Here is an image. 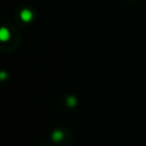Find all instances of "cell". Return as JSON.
<instances>
[{
	"instance_id": "1",
	"label": "cell",
	"mask_w": 146,
	"mask_h": 146,
	"mask_svg": "<svg viewBox=\"0 0 146 146\" xmlns=\"http://www.w3.org/2000/svg\"><path fill=\"white\" fill-rule=\"evenodd\" d=\"M20 18L24 22H30L33 18V14L29 9H23L20 12Z\"/></svg>"
},
{
	"instance_id": "2",
	"label": "cell",
	"mask_w": 146,
	"mask_h": 146,
	"mask_svg": "<svg viewBox=\"0 0 146 146\" xmlns=\"http://www.w3.org/2000/svg\"><path fill=\"white\" fill-rule=\"evenodd\" d=\"M10 39V32L7 28L5 27H2L0 29V40L5 42V41L9 40Z\"/></svg>"
},
{
	"instance_id": "3",
	"label": "cell",
	"mask_w": 146,
	"mask_h": 146,
	"mask_svg": "<svg viewBox=\"0 0 146 146\" xmlns=\"http://www.w3.org/2000/svg\"><path fill=\"white\" fill-rule=\"evenodd\" d=\"M63 138V132L60 131V130H55L52 133V139L54 142H59L61 141Z\"/></svg>"
},
{
	"instance_id": "4",
	"label": "cell",
	"mask_w": 146,
	"mask_h": 146,
	"mask_svg": "<svg viewBox=\"0 0 146 146\" xmlns=\"http://www.w3.org/2000/svg\"><path fill=\"white\" fill-rule=\"evenodd\" d=\"M76 103H77V100H76L75 97H73V96L68 97V99H67V104H68L70 107H74V106L76 105Z\"/></svg>"
},
{
	"instance_id": "5",
	"label": "cell",
	"mask_w": 146,
	"mask_h": 146,
	"mask_svg": "<svg viewBox=\"0 0 146 146\" xmlns=\"http://www.w3.org/2000/svg\"><path fill=\"white\" fill-rule=\"evenodd\" d=\"M5 77H6V76H5V73L2 72L1 73V75H0V78H1V79H4Z\"/></svg>"
}]
</instances>
